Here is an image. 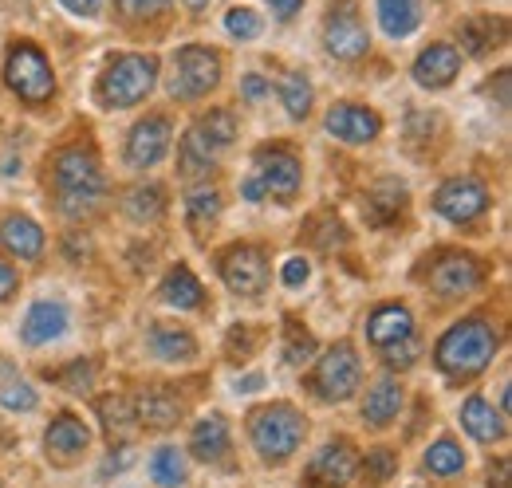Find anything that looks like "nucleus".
<instances>
[{"mask_svg": "<svg viewBox=\"0 0 512 488\" xmlns=\"http://www.w3.org/2000/svg\"><path fill=\"white\" fill-rule=\"evenodd\" d=\"M158 83V63L150 56H119L107 63L99 79V103L103 107H134L142 103Z\"/></svg>", "mask_w": 512, "mask_h": 488, "instance_id": "4", "label": "nucleus"}, {"mask_svg": "<svg viewBox=\"0 0 512 488\" xmlns=\"http://www.w3.org/2000/svg\"><path fill=\"white\" fill-rule=\"evenodd\" d=\"M406 335H414V319H410V311L402 304H386L367 319V339L379 351L390 347V343H398V339H406Z\"/></svg>", "mask_w": 512, "mask_h": 488, "instance_id": "21", "label": "nucleus"}, {"mask_svg": "<svg viewBox=\"0 0 512 488\" xmlns=\"http://www.w3.org/2000/svg\"><path fill=\"white\" fill-rule=\"evenodd\" d=\"M355 469H359V457H355V449H351V445L339 437V441L323 445L320 453H316V461H312V469H308V488H343V485H351Z\"/></svg>", "mask_w": 512, "mask_h": 488, "instance_id": "13", "label": "nucleus"}, {"mask_svg": "<svg viewBox=\"0 0 512 488\" xmlns=\"http://www.w3.org/2000/svg\"><path fill=\"white\" fill-rule=\"evenodd\" d=\"M123 213L138 225H150L166 213V189L162 185H134L123 201Z\"/></svg>", "mask_w": 512, "mask_h": 488, "instance_id": "29", "label": "nucleus"}, {"mask_svg": "<svg viewBox=\"0 0 512 488\" xmlns=\"http://www.w3.org/2000/svg\"><path fill=\"white\" fill-rule=\"evenodd\" d=\"M418 355H422V343L414 339V335H406V339H398V343H390L383 347V363L390 370H406V366L418 363Z\"/></svg>", "mask_w": 512, "mask_h": 488, "instance_id": "41", "label": "nucleus"}, {"mask_svg": "<svg viewBox=\"0 0 512 488\" xmlns=\"http://www.w3.org/2000/svg\"><path fill=\"white\" fill-rule=\"evenodd\" d=\"M497 347H501V339H497L493 323H485L481 315H473V319L453 323L446 335L438 339V355L434 359L453 378H473V374H481L485 366L493 363Z\"/></svg>", "mask_w": 512, "mask_h": 488, "instance_id": "1", "label": "nucleus"}, {"mask_svg": "<svg viewBox=\"0 0 512 488\" xmlns=\"http://www.w3.org/2000/svg\"><path fill=\"white\" fill-rule=\"evenodd\" d=\"M430 288L442 300H457L469 296L473 288H481V264L469 252H442L430 268Z\"/></svg>", "mask_w": 512, "mask_h": 488, "instance_id": "11", "label": "nucleus"}, {"mask_svg": "<svg viewBox=\"0 0 512 488\" xmlns=\"http://www.w3.org/2000/svg\"><path fill=\"white\" fill-rule=\"evenodd\" d=\"M398 414H402V386H398L394 378H379V382L367 390L363 422L375 429H383V426H390Z\"/></svg>", "mask_w": 512, "mask_h": 488, "instance_id": "22", "label": "nucleus"}, {"mask_svg": "<svg viewBox=\"0 0 512 488\" xmlns=\"http://www.w3.org/2000/svg\"><path fill=\"white\" fill-rule=\"evenodd\" d=\"M186 4H190L193 12H201V8H205V4H209V0H186Z\"/></svg>", "mask_w": 512, "mask_h": 488, "instance_id": "55", "label": "nucleus"}, {"mask_svg": "<svg viewBox=\"0 0 512 488\" xmlns=\"http://www.w3.org/2000/svg\"><path fill=\"white\" fill-rule=\"evenodd\" d=\"M217 213H221V193L217 189H193L190 197H186V217H190L193 229L213 225Z\"/></svg>", "mask_w": 512, "mask_h": 488, "instance_id": "36", "label": "nucleus"}, {"mask_svg": "<svg viewBox=\"0 0 512 488\" xmlns=\"http://www.w3.org/2000/svg\"><path fill=\"white\" fill-rule=\"evenodd\" d=\"M323 48L335 60H359V56H367L371 36H367V28L359 20V8L351 0H339L327 12V20H323Z\"/></svg>", "mask_w": 512, "mask_h": 488, "instance_id": "9", "label": "nucleus"}, {"mask_svg": "<svg viewBox=\"0 0 512 488\" xmlns=\"http://www.w3.org/2000/svg\"><path fill=\"white\" fill-rule=\"evenodd\" d=\"M217 166V146L205 142V134L193 126L190 134L182 138V174L186 178H209Z\"/></svg>", "mask_w": 512, "mask_h": 488, "instance_id": "31", "label": "nucleus"}, {"mask_svg": "<svg viewBox=\"0 0 512 488\" xmlns=\"http://www.w3.org/2000/svg\"><path fill=\"white\" fill-rule=\"evenodd\" d=\"M134 418L146 429H170L182 418V398L174 390H146L134 398Z\"/></svg>", "mask_w": 512, "mask_h": 488, "instance_id": "19", "label": "nucleus"}, {"mask_svg": "<svg viewBox=\"0 0 512 488\" xmlns=\"http://www.w3.org/2000/svg\"><path fill=\"white\" fill-rule=\"evenodd\" d=\"M406 209V185L398 178H383V182L371 185V193L363 197V217L375 225V229H386L402 217Z\"/></svg>", "mask_w": 512, "mask_h": 488, "instance_id": "16", "label": "nucleus"}, {"mask_svg": "<svg viewBox=\"0 0 512 488\" xmlns=\"http://www.w3.org/2000/svg\"><path fill=\"white\" fill-rule=\"evenodd\" d=\"M434 209L453 225H469L489 209V189L477 178H453L434 193Z\"/></svg>", "mask_w": 512, "mask_h": 488, "instance_id": "10", "label": "nucleus"}, {"mask_svg": "<svg viewBox=\"0 0 512 488\" xmlns=\"http://www.w3.org/2000/svg\"><path fill=\"white\" fill-rule=\"evenodd\" d=\"M4 79H8V87H12L20 99H28V103H44V99L56 95V75H52V67H48V56H44L36 44H16V48L8 52V60H4Z\"/></svg>", "mask_w": 512, "mask_h": 488, "instance_id": "6", "label": "nucleus"}, {"mask_svg": "<svg viewBox=\"0 0 512 488\" xmlns=\"http://www.w3.org/2000/svg\"><path fill=\"white\" fill-rule=\"evenodd\" d=\"M197 130L205 134V142L209 146H229L233 138H237V119H233V111H209L205 119L197 122Z\"/></svg>", "mask_w": 512, "mask_h": 488, "instance_id": "37", "label": "nucleus"}, {"mask_svg": "<svg viewBox=\"0 0 512 488\" xmlns=\"http://www.w3.org/2000/svg\"><path fill=\"white\" fill-rule=\"evenodd\" d=\"M379 24L386 36L402 40L422 24V4L418 0H379Z\"/></svg>", "mask_w": 512, "mask_h": 488, "instance_id": "28", "label": "nucleus"}, {"mask_svg": "<svg viewBox=\"0 0 512 488\" xmlns=\"http://www.w3.org/2000/svg\"><path fill=\"white\" fill-rule=\"evenodd\" d=\"M56 382L71 390V394H87L91 390V382H95V363L91 359H75V363H67L56 370Z\"/></svg>", "mask_w": 512, "mask_h": 488, "instance_id": "39", "label": "nucleus"}, {"mask_svg": "<svg viewBox=\"0 0 512 488\" xmlns=\"http://www.w3.org/2000/svg\"><path fill=\"white\" fill-rule=\"evenodd\" d=\"M130 461H134V453H130L127 445H123V453H119V457H115V453L107 457V465H103V477H107V473H119V469H127Z\"/></svg>", "mask_w": 512, "mask_h": 488, "instance_id": "52", "label": "nucleus"}, {"mask_svg": "<svg viewBox=\"0 0 512 488\" xmlns=\"http://www.w3.org/2000/svg\"><path fill=\"white\" fill-rule=\"evenodd\" d=\"M316 355V339L300 327V323H292L288 319V339H284V363H292V366H300V363H308Z\"/></svg>", "mask_w": 512, "mask_h": 488, "instance_id": "40", "label": "nucleus"}, {"mask_svg": "<svg viewBox=\"0 0 512 488\" xmlns=\"http://www.w3.org/2000/svg\"><path fill=\"white\" fill-rule=\"evenodd\" d=\"M60 4H64L67 12H75V16H95L103 0H60Z\"/></svg>", "mask_w": 512, "mask_h": 488, "instance_id": "51", "label": "nucleus"}, {"mask_svg": "<svg viewBox=\"0 0 512 488\" xmlns=\"http://www.w3.org/2000/svg\"><path fill=\"white\" fill-rule=\"evenodd\" d=\"M12 292H16V272H12V264L0 260V304H4Z\"/></svg>", "mask_w": 512, "mask_h": 488, "instance_id": "49", "label": "nucleus"}, {"mask_svg": "<svg viewBox=\"0 0 512 488\" xmlns=\"http://www.w3.org/2000/svg\"><path fill=\"white\" fill-rule=\"evenodd\" d=\"M64 331H67V307L52 304V300H40V304L28 307L24 327H20V335H24V343H28V347L52 343V339H60Z\"/></svg>", "mask_w": 512, "mask_h": 488, "instance_id": "18", "label": "nucleus"}, {"mask_svg": "<svg viewBox=\"0 0 512 488\" xmlns=\"http://www.w3.org/2000/svg\"><path fill=\"white\" fill-rule=\"evenodd\" d=\"M170 0H119V12L130 16V20H142V16H154V12H162Z\"/></svg>", "mask_w": 512, "mask_h": 488, "instance_id": "45", "label": "nucleus"}, {"mask_svg": "<svg viewBox=\"0 0 512 488\" xmlns=\"http://www.w3.org/2000/svg\"><path fill=\"white\" fill-rule=\"evenodd\" d=\"M359 378H363V366H359V355L351 351V343H335L312 374V390L323 402H347L359 390Z\"/></svg>", "mask_w": 512, "mask_h": 488, "instance_id": "7", "label": "nucleus"}, {"mask_svg": "<svg viewBox=\"0 0 512 488\" xmlns=\"http://www.w3.org/2000/svg\"><path fill=\"white\" fill-rule=\"evenodd\" d=\"M190 449H193V457H197V461H205V465L221 461V457L229 453V422H225L221 414L201 418V422L193 426Z\"/></svg>", "mask_w": 512, "mask_h": 488, "instance_id": "23", "label": "nucleus"}, {"mask_svg": "<svg viewBox=\"0 0 512 488\" xmlns=\"http://www.w3.org/2000/svg\"><path fill=\"white\" fill-rule=\"evenodd\" d=\"M461 426L469 429L477 441H501L505 437V414L493 410L485 398H469L461 406Z\"/></svg>", "mask_w": 512, "mask_h": 488, "instance_id": "26", "label": "nucleus"}, {"mask_svg": "<svg viewBox=\"0 0 512 488\" xmlns=\"http://www.w3.org/2000/svg\"><path fill=\"white\" fill-rule=\"evenodd\" d=\"M225 28H229V36H237V40H256V36H260V16H256L253 8H233V12L225 16Z\"/></svg>", "mask_w": 512, "mask_h": 488, "instance_id": "42", "label": "nucleus"}, {"mask_svg": "<svg viewBox=\"0 0 512 488\" xmlns=\"http://www.w3.org/2000/svg\"><path fill=\"white\" fill-rule=\"evenodd\" d=\"M300 4H304V0H268V8H272L276 20H292V16L300 12Z\"/></svg>", "mask_w": 512, "mask_h": 488, "instance_id": "48", "label": "nucleus"}, {"mask_svg": "<svg viewBox=\"0 0 512 488\" xmlns=\"http://www.w3.org/2000/svg\"><path fill=\"white\" fill-rule=\"evenodd\" d=\"M304 433H308L304 414H300L296 406H288V402L260 406V410L253 414V422H249V437H253L256 453H260L268 465L288 461V457L300 449Z\"/></svg>", "mask_w": 512, "mask_h": 488, "instance_id": "3", "label": "nucleus"}, {"mask_svg": "<svg viewBox=\"0 0 512 488\" xmlns=\"http://www.w3.org/2000/svg\"><path fill=\"white\" fill-rule=\"evenodd\" d=\"M280 99H284V111L292 119H304L312 111V83L300 71H284L280 75Z\"/></svg>", "mask_w": 512, "mask_h": 488, "instance_id": "32", "label": "nucleus"}, {"mask_svg": "<svg viewBox=\"0 0 512 488\" xmlns=\"http://www.w3.org/2000/svg\"><path fill=\"white\" fill-rule=\"evenodd\" d=\"M0 244H4L12 256H20V260H40V252H44V233H40V225H36L32 217H8V221L0 225Z\"/></svg>", "mask_w": 512, "mask_h": 488, "instance_id": "24", "label": "nucleus"}, {"mask_svg": "<svg viewBox=\"0 0 512 488\" xmlns=\"http://www.w3.org/2000/svg\"><path fill=\"white\" fill-rule=\"evenodd\" d=\"M221 83V56L209 48H182L174 56L170 95L174 99H201Z\"/></svg>", "mask_w": 512, "mask_h": 488, "instance_id": "8", "label": "nucleus"}, {"mask_svg": "<svg viewBox=\"0 0 512 488\" xmlns=\"http://www.w3.org/2000/svg\"><path fill=\"white\" fill-rule=\"evenodd\" d=\"M221 276L237 296H260V288L268 284V260L253 244H237L225 252L221 260Z\"/></svg>", "mask_w": 512, "mask_h": 488, "instance_id": "12", "label": "nucleus"}, {"mask_svg": "<svg viewBox=\"0 0 512 488\" xmlns=\"http://www.w3.org/2000/svg\"><path fill=\"white\" fill-rule=\"evenodd\" d=\"M256 386H260V374H249V378L241 382V390H256Z\"/></svg>", "mask_w": 512, "mask_h": 488, "instance_id": "54", "label": "nucleus"}, {"mask_svg": "<svg viewBox=\"0 0 512 488\" xmlns=\"http://www.w3.org/2000/svg\"><path fill=\"white\" fill-rule=\"evenodd\" d=\"M99 418H103V426H107L111 437H127L130 429L138 426L130 398H103V402H99Z\"/></svg>", "mask_w": 512, "mask_h": 488, "instance_id": "35", "label": "nucleus"}, {"mask_svg": "<svg viewBox=\"0 0 512 488\" xmlns=\"http://www.w3.org/2000/svg\"><path fill=\"white\" fill-rule=\"evenodd\" d=\"M426 469L434 473V477H461L465 473V453H461V445L457 441H434L430 445V453H426Z\"/></svg>", "mask_w": 512, "mask_h": 488, "instance_id": "33", "label": "nucleus"}, {"mask_svg": "<svg viewBox=\"0 0 512 488\" xmlns=\"http://www.w3.org/2000/svg\"><path fill=\"white\" fill-rule=\"evenodd\" d=\"M379 130H383V122H379L375 111H367V107L339 103V107H331V111H327V134H331V138H339V142L363 146V142H371Z\"/></svg>", "mask_w": 512, "mask_h": 488, "instance_id": "15", "label": "nucleus"}, {"mask_svg": "<svg viewBox=\"0 0 512 488\" xmlns=\"http://www.w3.org/2000/svg\"><path fill=\"white\" fill-rule=\"evenodd\" d=\"M166 146H170V119H162V115L142 119L127 138V166H134V170L158 166Z\"/></svg>", "mask_w": 512, "mask_h": 488, "instance_id": "14", "label": "nucleus"}, {"mask_svg": "<svg viewBox=\"0 0 512 488\" xmlns=\"http://www.w3.org/2000/svg\"><path fill=\"white\" fill-rule=\"evenodd\" d=\"M162 300L170 307H178V311H197V307L205 304V292H201V284H197V276H193L190 268L178 264L162 280Z\"/></svg>", "mask_w": 512, "mask_h": 488, "instance_id": "25", "label": "nucleus"}, {"mask_svg": "<svg viewBox=\"0 0 512 488\" xmlns=\"http://www.w3.org/2000/svg\"><path fill=\"white\" fill-rule=\"evenodd\" d=\"M44 445H48V457H56V461H75V457L87 453L91 429L83 426L75 414H60V418L48 426V433H44Z\"/></svg>", "mask_w": 512, "mask_h": 488, "instance_id": "17", "label": "nucleus"}, {"mask_svg": "<svg viewBox=\"0 0 512 488\" xmlns=\"http://www.w3.org/2000/svg\"><path fill=\"white\" fill-rule=\"evenodd\" d=\"M394 473H398V453H394V449L379 445V449H371V453L363 457V477H367L371 485H386Z\"/></svg>", "mask_w": 512, "mask_h": 488, "instance_id": "38", "label": "nucleus"}, {"mask_svg": "<svg viewBox=\"0 0 512 488\" xmlns=\"http://www.w3.org/2000/svg\"><path fill=\"white\" fill-rule=\"evenodd\" d=\"M497 103H501V107H509V71H501V75H497Z\"/></svg>", "mask_w": 512, "mask_h": 488, "instance_id": "53", "label": "nucleus"}, {"mask_svg": "<svg viewBox=\"0 0 512 488\" xmlns=\"http://www.w3.org/2000/svg\"><path fill=\"white\" fill-rule=\"evenodd\" d=\"M457 67H461V56L449 48V44H430L418 63H414V79L422 83V87H430V91H438V87H446L457 79Z\"/></svg>", "mask_w": 512, "mask_h": 488, "instance_id": "20", "label": "nucleus"}, {"mask_svg": "<svg viewBox=\"0 0 512 488\" xmlns=\"http://www.w3.org/2000/svg\"><path fill=\"white\" fill-rule=\"evenodd\" d=\"M146 343H150L154 359H162V363H186V359H193V351H197L193 335L178 331V327H150Z\"/></svg>", "mask_w": 512, "mask_h": 488, "instance_id": "27", "label": "nucleus"}, {"mask_svg": "<svg viewBox=\"0 0 512 488\" xmlns=\"http://www.w3.org/2000/svg\"><path fill=\"white\" fill-rule=\"evenodd\" d=\"M280 276H284V284H288V288H304V284H308V276H312V264H308L304 256H292V260L284 264V272H280Z\"/></svg>", "mask_w": 512, "mask_h": 488, "instance_id": "44", "label": "nucleus"}, {"mask_svg": "<svg viewBox=\"0 0 512 488\" xmlns=\"http://www.w3.org/2000/svg\"><path fill=\"white\" fill-rule=\"evenodd\" d=\"M107 193V178L91 150L71 146L56 158V201L67 217H87Z\"/></svg>", "mask_w": 512, "mask_h": 488, "instance_id": "2", "label": "nucleus"}, {"mask_svg": "<svg viewBox=\"0 0 512 488\" xmlns=\"http://www.w3.org/2000/svg\"><path fill=\"white\" fill-rule=\"evenodd\" d=\"M316 244L320 248H335V244H347V229L339 225V221H327V229L316 233Z\"/></svg>", "mask_w": 512, "mask_h": 488, "instance_id": "47", "label": "nucleus"}, {"mask_svg": "<svg viewBox=\"0 0 512 488\" xmlns=\"http://www.w3.org/2000/svg\"><path fill=\"white\" fill-rule=\"evenodd\" d=\"M0 406H8V410H32L36 406V390L24 386V382H4L0 386Z\"/></svg>", "mask_w": 512, "mask_h": 488, "instance_id": "43", "label": "nucleus"}, {"mask_svg": "<svg viewBox=\"0 0 512 488\" xmlns=\"http://www.w3.org/2000/svg\"><path fill=\"white\" fill-rule=\"evenodd\" d=\"M489 488H509V461L505 457L497 465H489Z\"/></svg>", "mask_w": 512, "mask_h": 488, "instance_id": "50", "label": "nucleus"}, {"mask_svg": "<svg viewBox=\"0 0 512 488\" xmlns=\"http://www.w3.org/2000/svg\"><path fill=\"white\" fill-rule=\"evenodd\" d=\"M150 477H154L158 485L178 488L182 481H186V461H182V453H178L174 445L154 449V457H150Z\"/></svg>", "mask_w": 512, "mask_h": 488, "instance_id": "34", "label": "nucleus"}, {"mask_svg": "<svg viewBox=\"0 0 512 488\" xmlns=\"http://www.w3.org/2000/svg\"><path fill=\"white\" fill-rule=\"evenodd\" d=\"M241 95H245L249 103H264V99H268V83H264L260 75H245V79H241Z\"/></svg>", "mask_w": 512, "mask_h": 488, "instance_id": "46", "label": "nucleus"}, {"mask_svg": "<svg viewBox=\"0 0 512 488\" xmlns=\"http://www.w3.org/2000/svg\"><path fill=\"white\" fill-rule=\"evenodd\" d=\"M501 40H505V20H493V16H477V20H469V24L461 28V48H465L469 56H485V52H493Z\"/></svg>", "mask_w": 512, "mask_h": 488, "instance_id": "30", "label": "nucleus"}, {"mask_svg": "<svg viewBox=\"0 0 512 488\" xmlns=\"http://www.w3.org/2000/svg\"><path fill=\"white\" fill-rule=\"evenodd\" d=\"M300 182H304V174H300V162H296V154H288V150H260L256 154V170L253 178L245 182V201H260V197H276V201H292L296 193H300Z\"/></svg>", "mask_w": 512, "mask_h": 488, "instance_id": "5", "label": "nucleus"}]
</instances>
